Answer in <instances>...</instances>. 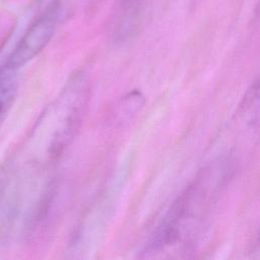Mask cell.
<instances>
[{"label": "cell", "mask_w": 260, "mask_h": 260, "mask_svg": "<svg viewBox=\"0 0 260 260\" xmlns=\"http://www.w3.org/2000/svg\"><path fill=\"white\" fill-rule=\"evenodd\" d=\"M61 14L62 8L55 0L30 23L4 64L18 69L34 59L53 38Z\"/></svg>", "instance_id": "2"}, {"label": "cell", "mask_w": 260, "mask_h": 260, "mask_svg": "<svg viewBox=\"0 0 260 260\" xmlns=\"http://www.w3.org/2000/svg\"><path fill=\"white\" fill-rule=\"evenodd\" d=\"M224 162L202 169L172 202L141 251L144 258L191 253L210 216L225 179Z\"/></svg>", "instance_id": "1"}, {"label": "cell", "mask_w": 260, "mask_h": 260, "mask_svg": "<svg viewBox=\"0 0 260 260\" xmlns=\"http://www.w3.org/2000/svg\"><path fill=\"white\" fill-rule=\"evenodd\" d=\"M239 124L252 133L260 131V75L245 91L236 110Z\"/></svg>", "instance_id": "4"}, {"label": "cell", "mask_w": 260, "mask_h": 260, "mask_svg": "<svg viewBox=\"0 0 260 260\" xmlns=\"http://www.w3.org/2000/svg\"><path fill=\"white\" fill-rule=\"evenodd\" d=\"M251 254H252V257H253V258L260 259V230H259L258 235H257V237H256V240H255V242H254V245H253Z\"/></svg>", "instance_id": "7"}, {"label": "cell", "mask_w": 260, "mask_h": 260, "mask_svg": "<svg viewBox=\"0 0 260 260\" xmlns=\"http://www.w3.org/2000/svg\"><path fill=\"white\" fill-rule=\"evenodd\" d=\"M137 0H117V2L121 5H124V6H130L132 4H134V2H136Z\"/></svg>", "instance_id": "8"}, {"label": "cell", "mask_w": 260, "mask_h": 260, "mask_svg": "<svg viewBox=\"0 0 260 260\" xmlns=\"http://www.w3.org/2000/svg\"><path fill=\"white\" fill-rule=\"evenodd\" d=\"M18 90L17 69L5 64L0 67V126L5 121L15 101Z\"/></svg>", "instance_id": "5"}, {"label": "cell", "mask_w": 260, "mask_h": 260, "mask_svg": "<svg viewBox=\"0 0 260 260\" xmlns=\"http://www.w3.org/2000/svg\"><path fill=\"white\" fill-rule=\"evenodd\" d=\"M21 180L15 171L6 169L0 175V242L11 231L22 206Z\"/></svg>", "instance_id": "3"}, {"label": "cell", "mask_w": 260, "mask_h": 260, "mask_svg": "<svg viewBox=\"0 0 260 260\" xmlns=\"http://www.w3.org/2000/svg\"><path fill=\"white\" fill-rule=\"evenodd\" d=\"M15 25V19L9 13L0 14V52L5 46L7 40L12 34Z\"/></svg>", "instance_id": "6"}]
</instances>
